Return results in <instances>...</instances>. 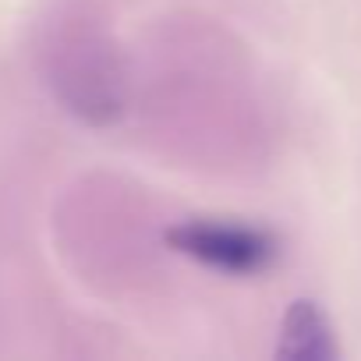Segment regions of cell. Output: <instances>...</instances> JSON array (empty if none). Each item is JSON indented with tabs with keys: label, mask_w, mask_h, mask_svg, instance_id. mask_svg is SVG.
Listing matches in <instances>:
<instances>
[{
	"label": "cell",
	"mask_w": 361,
	"mask_h": 361,
	"mask_svg": "<svg viewBox=\"0 0 361 361\" xmlns=\"http://www.w3.org/2000/svg\"><path fill=\"white\" fill-rule=\"evenodd\" d=\"M170 248L180 255L199 259L213 269L224 273H259L273 262L276 241L259 231V227H241V224H216V220H188L166 231Z\"/></svg>",
	"instance_id": "cell-1"
},
{
	"label": "cell",
	"mask_w": 361,
	"mask_h": 361,
	"mask_svg": "<svg viewBox=\"0 0 361 361\" xmlns=\"http://www.w3.org/2000/svg\"><path fill=\"white\" fill-rule=\"evenodd\" d=\"M276 354L287 361H329L336 357V340L333 329L315 301H294L290 312L283 315L280 343Z\"/></svg>",
	"instance_id": "cell-2"
}]
</instances>
